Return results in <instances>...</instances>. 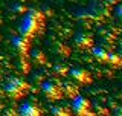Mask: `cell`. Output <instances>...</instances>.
I'll return each mask as SVG.
<instances>
[{
	"instance_id": "obj_1",
	"label": "cell",
	"mask_w": 122,
	"mask_h": 116,
	"mask_svg": "<svg viewBox=\"0 0 122 116\" xmlns=\"http://www.w3.org/2000/svg\"><path fill=\"white\" fill-rule=\"evenodd\" d=\"M43 26H44V14L35 8H32V9L26 11L23 18L18 23V34L32 40L34 37H37L41 32Z\"/></svg>"
},
{
	"instance_id": "obj_2",
	"label": "cell",
	"mask_w": 122,
	"mask_h": 116,
	"mask_svg": "<svg viewBox=\"0 0 122 116\" xmlns=\"http://www.w3.org/2000/svg\"><path fill=\"white\" fill-rule=\"evenodd\" d=\"M29 83H26L23 78H17V76H14V78H8L5 81V84H3V90H5V93L9 96L11 99H21L25 98L26 95H28L29 92Z\"/></svg>"
},
{
	"instance_id": "obj_3",
	"label": "cell",
	"mask_w": 122,
	"mask_h": 116,
	"mask_svg": "<svg viewBox=\"0 0 122 116\" xmlns=\"http://www.w3.org/2000/svg\"><path fill=\"white\" fill-rule=\"evenodd\" d=\"M41 92L49 101H61L64 98L63 93V84L55 79H46L41 84Z\"/></svg>"
},
{
	"instance_id": "obj_4",
	"label": "cell",
	"mask_w": 122,
	"mask_h": 116,
	"mask_svg": "<svg viewBox=\"0 0 122 116\" xmlns=\"http://www.w3.org/2000/svg\"><path fill=\"white\" fill-rule=\"evenodd\" d=\"M70 109L78 116H92V115H95L93 110H92L90 99H87L86 96H81V95H76L75 98H72Z\"/></svg>"
},
{
	"instance_id": "obj_5",
	"label": "cell",
	"mask_w": 122,
	"mask_h": 116,
	"mask_svg": "<svg viewBox=\"0 0 122 116\" xmlns=\"http://www.w3.org/2000/svg\"><path fill=\"white\" fill-rule=\"evenodd\" d=\"M69 75L72 76V79L78 84H82V86H89V84L93 83V76L89 70H86L84 67H73L69 69Z\"/></svg>"
},
{
	"instance_id": "obj_6",
	"label": "cell",
	"mask_w": 122,
	"mask_h": 116,
	"mask_svg": "<svg viewBox=\"0 0 122 116\" xmlns=\"http://www.w3.org/2000/svg\"><path fill=\"white\" fill-rule=\"evenodd\" d=\"M18 115H21V116H41L43 115V109L34 101H25L18 107Z\"/></svg>"
},
{
	"instance_id": "obj_7",
	"label": "cell",
	"mask_w": 122,
	"mask_h": 116,
	"mask_svg": "<svg viewBox=\"0 0 122 116\" xmlns=\"http://www.w3.org/2000/svg\"><path fill=\"white\" fill-rule=\"evenodd\" d=\"M11 43L15 49H17V52L20 53V55H29V51H30V40L23 35H15L11 38Z\"/></svg>"
},
{
	"instance_id": "obj_8",
	"label": "cell",
	"mask_w": 122,
	"mask_h": 116,
	"mask_svg": "<svg viewBox=\"0 0 122 116\" xmlns=\"http://www.w3.org/2000/svg\"><path fill=\"white\" fill-rule=\"evenodd\" d=\"M75 44L78 46L79 49L82 51H89V49L93 47V37L90 34H86V32H79L75 35Z\"/></svg>"
},
{
	"instance_id": "obj_9",
	"label": "cell",
	"mask_w": 122,
	"mask_h": 116,
	"mask_svg": "<svg viewBox=\"0 0 122 116\" xmlns=\"http://www.w3.org/2000/svg\"><path fill=\"white\" fill-rule=\"evenodd\" d=\"M29 60L32 61L34 64H37V66H46V64H47V58H46L44 52L38 51V49L29 51Z\"/></svg>"
},
{
	"instance_id": "obj_10",
	"label": "cell",
	"mask_w": 122,
	"mask_h": 116,
	"mask_svg": "<svg viewBox=\"0 0 122 116\" xmlns=\"http://www.w3.org/2000/svg\"><path fill=\"white\" fill-rule=\"evenodd\" d=\"M92 53H93L95 60H98L99 63H104L107 64V60H108V55H110V51H107V49H104L102 46H93L92 47Z\"/></svg>"
},
{
	"instance_id": "obj_11",
	"label": "cell",
	"mask_w": 122,
	"mask_h": 116,
	"mask_svg": "<svg viewBox=\"0 0 122 116\" xmlns=\"http://www.w3.org/2000/svg\"><path fill=\"white\" fill-rule=\"evenodd\" d=\"M63 93H64V96H66V98L72 99V98H75L76 95H79V89H78V86H76V84L70 83V81H67V83L63 84Z\"/></svg>"
},
{
	"instance_id": "obj_12",
	"label": "cell",
	"mask_w": 122,
	"mask_h": 116,
	"mask_svg": "<svg viewBox=\"0 0 122 116\" xmlns=\"http://www.w3.org/2000/svg\"><path fill=\"white\" fill-rule=\"evenodd\" d=\"M51 111L53 116H70L73 113L72 109L69 105H66V104H56V105H53L51 109Z\"/></svg>"
},
{
	"instance_id": "obj_13",
	"label": "cell",
	"mask_w": 122,
	"mask_h": 116,
	"mask_svg": "<svg viewBox=\"0 0 122 116\" xmlns=\"http://www.w3.org/2000/svg\"><path fill=\"white\" fill-rule=\"evenodd\" d=\"M107 64H110L113 69H122V55L119 52H110L108 60H107Z\"/></svg>"
},
{
	"instance_id": "obj_14",
	"label": "cell",
	"mask_w": 122,
	"mask_h": 116,
	"mask_svg": "<svg viewBox=\"0 0 122 116\" xmlns=\"http://www.w3.org/2000/svg\"><path fill=\"white\" fill-rule=\"evenodd\" d=\"M53 52L56 53V55H61V57H69L70 55V47L63 43H56L53 46Z\"/></svg>"
},
{
	"instance_id": "obj_15",
	"label": "cell",
	"mask_w": 122,
	"mask_h": 116,
	"mask_svg": "<svg viewBox=\"0 0 122 116\" xmlns=\"http://www.w3.org/2000/svg\"><path fill=\"white\" fill-rule=\"evenodd\" d=\"M99 46H102L104 49H107V51L112 52L113 49H114V38L113 37H104V38H101Z\"/></svg>"
},
{
	"instance_id": "obj_16",
	"label": "cell",
	"mask_w": 122,
	"mask_h": 116,
	"mask_svg": "<svg viewBox=\"0 0 122 116\" xmlns=\"http://www.w3.org/2000/svg\"><path fill=\"white\" fill-rule=\"evenodd\" d=\"M53 70H55L56 76H67L69 75V67L66 64H55Z\"/></svg>"
},
{
	"instance_id": "obj_17",
	"label": "cell",
	"mask_w": 122,
	"mask_h": 116,
	"mask_svg": "<svg viewBox=\"0 0 122 116\" xmlns=\"http://www.w3.org/2000/svg\"><path fill=\"white\" fill-rule=\"evenodd\" d=\"M12 11H14V12H18V14H25L28 9H26V8L21 5V3H17V5L12 6Z\"/></svg>"
},
{
	"instance_id": "obj_18",
	"label": "cell",
	"mask_w": 122,
	"mask_h": 116,
	"mask_svg": "<svg viewBox=\"0 0 122 116\" xmlns=\"http://www.w3.org/2000/svg\"><path fill=\"white\" fill-rule=\"evenodd\" d=\"M114 12H116L117 20L122 23V5H117V6H116V11H114Z\"/></svg>"
},
{
	"instance_id": "obj_19",
	"label": "cell",
	"mask_w": 122,
	"mask_h": 116,
	"mask_svg": "<svg viewBox=\"0 0 122 116\" xmlns=\"http://www.w3.org/2000/svg\"><path fill=\"white\" fill-rule=\"evenodd\" d=\"M96 111H98L96 115H110V111L107 110V109H104V107H99V105H96Z\"/></svg>"
},
{
	"instance_id": "obj_20",
	"label": "cell",
	"mask_w": 122,
	"mask_h": 116,
	"mask_svg": "<svg viewBox=\"0 0 122 116\" xmlns=\"http://www.w3.org/2000/svg\"><path fill=\"white\" fill-rule=\"evenodd\" d=\"M113 115H117V116H121V115H122V109H121V107H117V109L113 111Z\"/></svg>"
},
{
	"instance_id": "obj_21",
	"label": "cell",
	"mask_w": 122,
	"mask_h": 116,
	"mask_svg": "<svg viewBox=\"0 0 122 116\" xmlns=\"http://www.w3.org/2000/svg\"><path fill=\"white\" fill-rule=\"evenodd\" d=\"M119 0H108V5H114V3H117Z\"/></svg>"
},
{
	"instance_id": "obj_22",
	"label": "cell",
	"mask_w": 122,
	"mask_h": 116,
	"mask_svg": "<svg viewBox=\"0 0 122 116\" xmlns=\"http://www.w3.org/2000/svg\"><path fill=\"white\" fill-rule=\"evenodd\" d=\"M18 2H26V0H18Z\"/></svg>"
},
{
	"instance_id": "obj_23",
	"label": "cell",
	"mask_w": 122,
	"mask_h": 116,
	"mask_svg": "<svg viewBox=\"0 0 122 116\" xmlns=\"http://www.w3.org/2000/svg\"><path fill=\"white\" fill-rule=\"evenodd\" d=\"M119 53H121V55H122V51H121V52H119Z\"/></svg>"
}]
</instances>
